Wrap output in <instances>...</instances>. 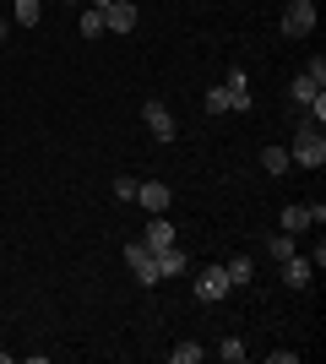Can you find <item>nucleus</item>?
<instances>
[{
    "label": "nucleus",
    "mask_w": 326,
    "mask_h": 364,
    "mask_svg": "<svg viewBox=\"0 0 326 364\" xmlns=\"http://www.w3.org/2000/svg\"><path fill=\"white\" fill-rule=\"evenodd\" d=\"M288 158H294L299 168H321L326 164V136H321V125L305 120V109H294V141H288Z\"/></svg>",
    "instance_id": "obj_1"
},
{
    "label": "nucleus",
    "mask_w": 326,
    "mask_h": 364,
    "mask_svg": "<svg viewBox=\"0 0 326 364\" xmlns=\"http://www.w3.org/2000/svg\"><path fill=\"white\" fill-rule=\"evenodd\" d=\"M125 261H131V277H136L141 289L163 283V277H158V256H153V250H147L141 240H131V245H125Z\"/></svg>",
    "instance_id": "obj_2"
},
{
    "label": "nucleus",
    "mask_w": 326,
    "mask_h": 364,
    "mask_svg": "<svg viewBox=\"0 0 326 364\" xmlns=\"http://www.w3.org/2000/svg\"><path fill=\"white\" fill-rule=\"evenodd\" d=\"M141 120H147L153 141H174V136H180V125H174L169 104H158V98H147V104H141Z\"/></svg>",
    "instance_id": "obj_3"
},
{
    "label": "nucleus",
    "mask_w": 326,
    "mask_h": 364,
    "mask_svg": "<svg viewBox=\"0 0 326 364\" xmlns=\"http://www.w3.org/2000/svg\"><path fill=\"white\" fill-rule=\"evenodd\" d=\"M283 33H288V38H310L315 33V6L288 0V6H283Z\"/></svg>",
    "instance_id": "obj_4"
},
{
    "label": "nucleus",
    "mask_w": 326,
    "mask_h": 364,
    "mask_svg": "<svg viewBox=\"0 0 326 364\" xmlns=\"http://www.w3.org/2000/svg\"><path fill=\"white\" fill-rule=\"evenodd\" d=\"M196 299H202V304H223V299H229V277H223V267H202V272H196Z\"/></svg>",
    "instance_id": "obj_5"
},
{
    "label": "nucleus",
    "mask_w": 326,
    "mask_h": 364,
    "mask_svg": "<svg viewBox=\"0 0 326 364\" xmlns=\"http://www.w3.org/2000/svg\"><path fill=\"white\" fill-rule=\"evenodd\" d=\"M131 201H141V207H147V213H169V201H174V191L163 180H141L136 185V196Z\"/></svg>",
    "instance_id": "obj_6"
},
{
    "label": "nucleus",
    "mask_w": 326,
    "mask_h": 364,
    "mask_svg": "<svg viewBox=\"0 0 326 364\" xmlns=\"http://www.w3.org/2000/svg\"><path fill=\"white\" fill-rule=\"evenodd\" d=\"M141 245H147V250H163V245H174V223L163 213H153L147 218V228H141Z\"/></svg>",
    "instance_id": "obj_7"
},
{
    "label": "nucleus",
    "mask_w": 326,
    "mask_h": 364,
    "mask_svg": "<svg viewBox=\"0 0 326 364\" xmlns=\"http://www.w3.org/2000/svg\"><path fill=\"white\" fill-rule=\"evenodd\" d=\"M310 277H315V267H310V256H288L283 261V283H288V289H310Z\"/></svg>",
    "instance_id": "obj_8"
},
{
    "label": "nucleus",
    "mask_w": 326,
    "mask_h": 364,
    "mask_svg": "<svg viewBox=\"0 0 326 364\" xmlns=\"http://www.w3.org/2000/svg\"><path fill=\"white\" fill-rule=\"evenodd\" d=\"M223 98H229V109H234V114H250V104H256V98H250V82H245V71H234V76H229Z\"/></svg>",
    "instance_id": "obj_9"
},
{
    "label": "nucleus",
    "mask_w": 326,
    "mask_h": 364,
    "mask_svg": "<svg viewBox=\"0 0 326 364\" xmlns=\"http://www.w3.org/2000/svg\"><path fill=\"white\" fill-rule=\"evenodd\" d=\"M153 256H158V277H185V250H180V240L153 250Z\"/></svg>",
    "instance_id": "obj_10"
},
{
    "label": "nucleus",
    "mask_w": 326,
    "mask_h": 364,
    "mask_svg": "<svg viewBox=\"0 0 326 364\" xmlns=\"http://www.w3.org/2000/svg\"><path fill=\"white\" fill-rule=\"evenodd\" d=\"M283 234H305V228H315V218H310V201H294V207H283Z\"/></svg>",
    "instance_id": "obj_11"
},
{
    "label": "nucleus",
    "mask_w": 326,
    "mask_h": 364,
    "mask_svg": "<svg viewBox=\"0 0 326 364\" xmlns=\"http://www.w3.org/2000/svg\"><path fill=\"white\" fill-rule=\"evenodd\" d=\"M223 277H229V289H245L250 277H256V267H250L245 256H229V261H223Z\"/></svg>",
    "instance_id": "obj_12"
},
{
    "label": "nucleus",
    "mask_w": 326,
    "mask_h": 364,
    "mask_svg": "<svg viewBox=\"0 0 326 364\" xmlns=\"http://www.w3.org/2000/svg\"><path fill=\"white\" fill-rule=\"evenodd\" d=\"M288 92H294V109H305L315 92H321V82H315V76H294V87H288Z\"/></svg>",
    "instance_id": "obj_13"
},
{
    "label": "nucleus",
    "mask_w": 326,
    "mask_h": 364,
    "mask_svg": "<svg viewBox=\"0 0 326 364\" xmlns=\"http://www.w3.org/2000/svg\"><path fill=\"white\" fill-rule=\"evenodd\" d=\"M261 168H266V174H283V168H294L288 147H266V152H261Z\"/></svg>",
    "instance_id": "obj_14"
},
{
    "label": "nucleus",
    "mask_w": 326,
    "mask_h": 364,
    "mask_svg": "<svg viewBox=\"0 0 326 364\" xmlns=\"http://www.w3.org/2000/svg\"><path fill=\"white\" fill-rule=\"evenodd\" d=\"M266 250H272V261H288V256H299V250H294V234H283V228L272 234V240H266Z\"/></svg>",
    "instance_id": "obj_15"
},
{
    "label": "nucleus",
    "mask_w": 326,
    "mask_h": 364,
    "mask_svg": "<svg viewBox=\"0 0 326 364\" xmlns=\"http://www.w3.org/2000/svg\"><path fill=\"white\" fill-rule=\"evenodd\" d=\"M38 16H44L38 0H16V28H38Z\"/></svg>",
    "instance_id": "obj_16"
},
{
    "label": "nucleus",
    "mask_w": 326,
    "mask_h": 364,
    "mask_svg": "<svg viewBox=\"0 0 326 364\" xmlns=\"http://www.w3.org/2000/svg\"><path fill=\"white\" fill-rule=\"evenodd\" d=\"M217 359H223V364H239V359H245V343H239V337H223V343H217Z\"/></svg>",
    "instance_id": "obj_17"
},
{
    "label": "nucleus",
    "mask_w": 326,
    "mask_h": 364,
    "mask_svg": "<svg viewBox=\"0 0 326 364\" xmlns=\"http://www.w3.org/2000/svg\"><path fill=\"white\" fill-rule=\"evenodd\" d=\"M98 33H104V16L87 6V11H82V38H98Z\"/></svg>",
    "instance_id": "obj_18"
},
{
    "label": "nucleus",
    "mask_w": 326,
    "mask_h": 364,
    "mask_svg": "<svg viewBox=\"0 0 326 364\" xmlns=\"http://www.w3.org/2000/svg\"><path fill=\"white\" fill-rule=\"evenodd\" d=\"M169 359L174 364H196V359H202V348H196V343H180V348H169Z\"/></svg>",
    "instance_id": "obj_19"
},
{
    "label": "nucleus",
    "mask_w": 326,
    "mask_h": 364,
    "mask_svg": "<svg viewBox=\"0 0 326 364\" xmlns=\"http://www.w3.org/2000/svg\"><path fill=\"white\" fill-rule=\"evenodd\" d=\"M223 109H229V98H223V87H212L207 92V114H223Z\"/></svg>",
    "instance_id": "obj_20"
},
{
    "label": "nucleus",
    "mask_w": 326,
    "mask_h": 364,
    "mask_svg": "<svg viewBox=\"0 0 326 364\" xmlns=\"http://www.w3.org/2000/svg\"><path fill=\"white\" fill-rule=\"evenodd\" d=\"M114 196L131 201V196H136V180H131V174H120V180H114Z\"/></svg>",
    "instance_id": "obj_21"
},
{
    "label": "nucleus",
    "mask_w": 326,
    "mask_h": 364,
    "mask_svg": "<svg viewBox=\"0 0 326 364\" xmlns=\"http://www.w3.org/2000/svg\"><path fill=\"white\" fill-rule=\"evenodd\" d=\"M305 76H315V82H321V87H326V60H321V55H315V60L305 65Z\"/></svg>",
    "instance_id": "obj_22"
},
{
    "label": "nucleus",
    "mask_w": 326,
    "mask_h": 364,
    "mask_svg": "<svg viewBox=\"0 0 326 364\" xmlns=\"http://www.w3.org/2000/svg\"><path fill=\"white\" fill-rule=\"evenodd\" d=\"M0 44H6V16H0Z\"/></svg>",
    "instance_id": "obj_23"
},
{
    "label": "nucleus",
    "mask_w": 326,
    "mask_h": 364,
    "mask_svg": "<svg viewBox=\"0 0 326 364\" xmlns=\"http://www.w3.org/2000/svg\"><path fill=\"white\" fill-rule=\"evenodd\" d=\"M305 6H321V0H305Z\"/></svg>",
    "instance_id": "obj_24"
},
{
    "label": "nucleus",
    "mask_w": 326,
    "mask_h": 364,
    "mask_svg": "<svg viewBox=\"0 0 326 364\" xmlns=\"http://www.w3.org/2000/svg\"><path fill=\"white\" fill-rule=\"evenodd\" d=\"M65 6H77V0H65Z\"/></svg>",
    "instance_id": "obj_25"
}]
</instances>
